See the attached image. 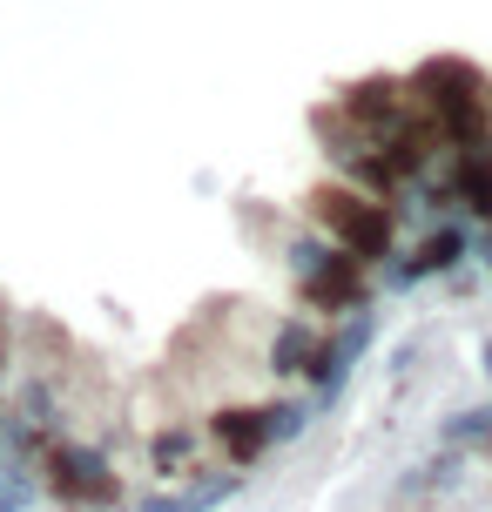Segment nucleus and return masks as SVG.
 <instances>
[{"mask_svg": "<svg viewBox=\"0 0 492 512\" xmlns=\"http://www.w3.org/2000/svg\"><path fill=\"white\" fill-rule=\"evenodd\" d=\"M486 432H492V411H459L445 425V445H466V438H486Z\"/></svg>", "mask_w": 492, "mask_h": 512, "instance_id": "nucleus-4", "label": "nucleus"}, {"mask_svg": "<svg viewBox=\"0 0 492 512\" xmlns=\"http://www.w3.org/2000/svg\"><path fill=\"white\" fill-rule=\"evenodd\" d=\"M34 472H41V486L61 499V506H115V465L95 452V445H81V438L54 432L41 452H34Z\"/></svg>", "mask_w": 492, "mask_h": 512, "instance_id": "nucleus-1", "label": "nucleus"}, {"mask_svg": "<svg viewBox=\"0 0 492 512\" xmlns=\"http://www.w3.org/2000/svg\"><path fill=\"white\" fill-rule=\"evenodd\" d=\"M445 263H459V230H432V236H418V250L398 263V277L412 283V277H425V270H445Z\"/></svg>", "mask_w": 492, "mask_h": 512, "instance_id": "nucleus-3", "label": "nucleus"}, {"mask_svg": "<svg viewBox=\"0 0 492 512\" xmlns=\"http://www.w3.org/2000/svg\"><path fill=\"white\" fill-rule=\"evenodd\" d=\"M317 230L337 250H351L358 263H385L391 256V209L371 189H324L317 196Z\"/></svg>", "mask_w": 492, "mask_h": 512, "instance_id": "nucleus-2", "label": "nucleus"}, {"mask_svg": "<svg viewBox=\"0 0 492 512\" xmlns=\"http://www.w3.org/2000/svg\"><path fill=\"white\" fill-rule=\"evenodd\" d=\"M0 371H7V310H0Z\"/></svg>", "mask_w": 492, "mask_h": 512, "instance_id": "nucleus-5", "label": "nucleus"}]
</instances>
